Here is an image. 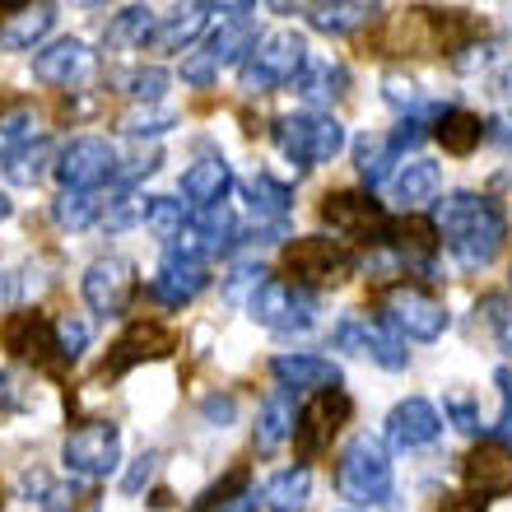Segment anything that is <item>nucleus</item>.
Here are the masks:
<instances>
[{
	"mask_svg": "<svg viewBox=\"0 0 512 512\" xmlns=\"http://www.w3.org/2000/svg\"><path fill=\"white\" fill-rule=\"evenodd\" d=\"M233 396H205V405H201V415L215 424V429H224V424H233Z\"/></svg>",
	"mask_w": 512,
	"mask_h": 512,
	"instance_id": "51",
	"label": "nucleus"
},
{
	"mask_svg": "<svg viewBox=\"0 0 512 512\" xmlns=\"http://www.w3.org/2000/svg\"><path fill=\"white\" fill-rule=\"evenodd\" d=\"M5 177H10L14 187H38L47 173H56V149H52V140L47 135H38L33 145H24V149H14V154H5Z\"/></svg>",
	"mask_w": 512,
	"mask_h": 512,
	"instance_id": "31",
	"label": "nucleus"
},
{
	"mask_svg": "<svg viewBox=\"0 0 512 512\" xmlns=\"http://www.w3.org/2000/svg\"><path fill=\"white\" fill-rule=\"evenodd\" d=\"M443 438V415L438 405L424 401V396H405L401 405H391L387 415V443L396 452H415V447H429Z\"/></svg>",
	"mask_w": 512,
	"mask_h": 512,
	"instance_id": "16",
	"label": "nucleus"
},
{
	"mask_svg": "<svg viewBox=\"0 0 512 512\" xmlns=\"http://www.w3.org/2000/svg\"><path fill=\"white\" fill-rule=\"evenodd\" d=\"M117 149L103 135H75L61 154H56V177L66 191H98L108 177H117Z\"/></svg>",
	"mask_w": 512,
	"mask_h": 512,
	"instance_id": "10",
	"label": "nucleus"
},
{
	"mask_svg": "<svg viewBox=\"0 0 512 512\" xmlns=\"http://www.w3.org/2000/svg\"><path fill=\"white\" fill-rule=\"evenodd\" d=\"M312 494V471L308 466H284L261 485V508L270 512H303Z\"/></svg>",
	"mask_w": 512,
	"mask_h": 512,
	"instance_id": "30",
	"label": "nucleus"
},
{
	"mask_svg": "<svg viewBox=\"0 0 512 512\" xmlns=\"http://www.w3.org/2000/svg\"><path fill=\"white\" fill-rule=\"evenodd\" d=\"M256 42H261L256 19H252V14H243V19H219V28L201 42V52L210 56L219 70H224V66H243L247 56L256 52Z\"/></svg>",
	"mask_w": 512,
	"mask_h": 512,
	"instance_id": "24",
	"label": "nucleus"
},
{
	"mask_svg": "<svg viewBox=\"0 0 512 512\" xmlns=\"http://www.w3.org/2000/svg\"><path fill=\"white\" fill-rule=\"evenodd\" d=\"M210 14H219L215 5H187V10H177V14H163L159 24H154L149 47H154V52H187L191 42L205 33Z\"/></svg>",
	"mask_w": 512,
	"mask_h": 512,
	"instance_id": "26",
	"label": "nucleus"
},
{
	"mask_svg": "<svg viewBox=\"0 0 512 512\" xmlns=\"http://www.w3.org/2000/svg\"><path fill=\"white\" fill-rule=\"evenodd\" d=\"M135 261L131 256H98L80 275V294L98 317H122L135 298Z\"/></svg>",
	"mask_w": 512,
	"mask_h": 512,
	"instance_id": "9",
	"label": "nucleus"
},
{
	"mask_svg": "<svg viewBox=\"0 0 512 512\" xmlns=\"http://www.w3.org/2000/svg\"><path fill=\"white\" fill-rule=\"evenodd\" d=\"M233 187V168L219 154H205V159H196L182 173V196H187V205H196V210H210V205H219L224 196H229Z\"/></svg>",
	"mask_w": 512,
	"mask_h": 512,
	"instance_id": "25",
	"label": "nucleus"
},
{
	"mask_svg": "<svg viewBox=\"0 0 512 512\" xmlns=\"http://www.w3.org/2000/svg\"><path fill=\"white\" fill-rule=\"evenodd\" d=\"M247 312H252V322L289 336V331H308V326L317 322V294L294 280H266L252 294Z\"/></svg>",
	"mask_w": 512,
	"mask_h": 512,
	"instance_id": "8",
	"label": "nucleus"
},
{
	"mask_svg": "<svg viewBox=\"0 0 512 512\" xmlns=\"http://www.w3.org/2000/svg\"><path fill=\"white\" fill-rule=\"evenodd\" d=\"M154 466H159V457H154V452H145V457L135 461V471L122 480V489H126V494H140V489H145L149 480H154Z\"/></svg>",
	"mask_w": 512,
	"mask_h": 512,
	"instance_id": "52",
	"label": "nucleus"
},
{
	"mask_svg": "<svg viewBox=\"0 0 512 512\" xmlns=\"http://www.w3.org/2000/svg\"><path fill=\"white\" fill-rule=\"evenodd\" d=\"M52 336H56V359L61 364H80L84 350H89V322L66 312V317H56L52 322Z\"/></svg>",
	"mask_w": 512,
	"mask_h": 512,
	"instance_id": "40",
	"label": "nucleus"
},
{
	"mask_svg": "<svg viewBox=\"0 0 512 512\" xmlns=\"http://www.w3.org/2000/svg\"><path fill=\"white\" fill-rule=\"evenodd\" d=\"M508 284H512V275H508Z\"/></svg>",
	"mask_w": 512,
	"mask_h": 512,
	"instance_id": "55",
	"label": "nucleus"
},
{
	"mask_svg": "<svg viewBox=\"0 0 512 512\" xmlns=\"http://www.w3.org/2000/svg\"><path fill=\"white\" fill-rule=\"evenodd\" d=\"M0 345L14 354V359H33V364H52L56 359V336L52 322L42 312H14L5 331H0Z\"/></svg>",
	"mask_w": 512,
	"mask_h": 512,
	"instance_id": "21",
	"label": "nucleus"
},
{
	"mask_svg": "<svg viewBox=\"0 0 512 512\" xmlns=\"http://www.w3.org/2000/svg\"><path fill=\"white\" fill-rule=\"evenodd\" d=\"M294 424H298V405H294V391H270L261 401V415H256V452H275L280 443L294 438Z\"/></svg>",
	"mask_w": 512,
	"mask_h": 512,
	"instance_id": "27",
	"label": "nucleus"
},
{
	"mask_svg": "<svg viewBox=\"0 0 512 512\" xmlns=\"http://www.w3.org/2000/svg\"><path fill=\"white\" fill-rule=\"evenodd\" d=\"M270 135H275V149L303 173L317 163H331L345 149V126L331 112H284Z\"/></svg>",
	"mask_w": 512,
	"mask_h": 512,
	"instance_id": "3",
	"label": "nucleus"
},
{
	"mask_svg": "<svg viewBox=\"0 0 512 512\" xmlns=\"http://www.w3.org/2000/svg\"><path fill=\"white\" fill-rule=\"evenodd\" d=\"M391 196H396L405 215H419L424 205H438V196H443V163L410 159L401 173L391 177Z\"/></svg>",
	"mask_w": 512,
	"mask_h": 512,
	"instance_id": "22",
	"label": "nucleus"
},
{
	"mask_svg": "<svg viewBox=\"0 0 512 512\" xmlns=\"http://www.w3.org/2000/svg\"><path fill=\"white\" fill-rule=\"evenodd\" d=\"M154 168H159V149H140L135 159H126V168L117 163V177H122V182H140V177H149Z\"/></svg>",
	"mask_w": 512,
	"mask_h": 512,
	"instance_id": "50",
	"label": "nucleus"
},
{
	"mask_svg": "<svg viewBox=\"0 0 512 512\" xmlns=\"http://www.w3.org/2000/svg\"><path fill=\"white\" fill-rule=\"evenodd\" d=\"M173 126H177V112L163 108V103H135V108L122 117V131L135 135V140H145V135L154 140V135L173 131Z\"/></svg>",
	"mask_w": 512,
	"mask_h": 512,
	"instance_id": "39",
	"label": "nucleus"
},
{
	"mask_svg": "<svg viewBox=\"0 0 512 512\" xmlns=\"http://www.w3.org/2000/svg\"><path fill=\"white\" fill-rule=\"evenodd\" d=\"M182 80H187L191 89H210V84L219 80V66L205 52H191L187 61H182Z\"/></svg>",
	"mask_w": 512,
	"mask_h": 512,
	"instance_id": "48",
	"label": "nucleus"
},
{
	"mask_svg": "<svg viewBox=\"0 0 512 512\" xmlns=\"http://www.w3.org/2000/svg\"><path fill=\"white\" fill-rule=\"evenodd\" d=\"M284 270L303 289H312V284H340L354 270V256L336 238H294V243L284 247Z\"/></svg>",
	"mask_w": 512,
	"mask_h": 512,
	"instance_id": "11",
	"label": "nucleus"
},
{
	"mask_svg": "<svg viewBox=\"0 0 512 512\" xmlns=\"http://www.w3.org/2000/svg\"><path fill=\"white\" fill-rule=\"evenodd\" d=\"M354 512H359V508H354Z\"/></svg>",
	"mask_w": 512,
	"mask_h": 512,
	"instance_id": "56",
	"label": "nucleus"
},
{
	"mask_svg": "<svg viewBox=\"0 0 512 512\" xmlns=\"http://www.w3.org/2000/svg\"><path fill=\"white\" fill-rule=\"evenodd\" d=\"M103 210H108V201H103L98 191H61L52 201L56 229H66V233H80V229H89V224H98Z\"/></svg>",
	"mask_w": 512,
	"mask_h": 512,
	"instance_id": "34",
	"label": "nucleus"
},
{
	"mask_svg": "<svg viewBox=\"0 0 512 512\" xmlns=\"http://www.w3.org/2000/svg\"><path fill=\"white\" fill-rule=\"evenodd\" d=\"M429 219L438 229V238H443V247L466 270H485L499 256L503 238H508L503 205L494 196H480V191H452V196H443L433 205Z\"/></svg>",
	"mask_w": 512,
	"mask_h": 512,
	"instance_id": "1",
	"label": "nucleus"
},
{
	"mask_svg": "<svg viewBox=\"0 0 512 512\" xmlns=\"http://www.w3.org/2000/svg\"><path fill=\"white\" fill-rule=\"evenodd\" d=\"M28 401H33V387L24 382V373H19V368H5V373H0V410L19 415V410H28Z\"/></svg>",
	"mask_w": 512,
	"mask_h": 512,
	"instance_id": "46",
	"label": "nucleus"
},
{
	"mask_svg": "<svg viewBox=\"0 0 512 512\" xmlns=\"http://www.w3.org/2000/svg\"><path fill=\"white\" fill-rule=\"evenodd\" d=\"M294 89L308 103V112H322V108L331 112V103H340L345 89H350V70L340 61H331V56H308V66L298 70Z\"/></svg>",
	"mask_w": 512,
	"mask_h": 512,
	"instance_id": "20",
	"label": "nucleus"
},
{
	"mask_svg": "<svg viewBox=\"0 0 512 512\" xmlns=\"http://www.w3.org/2000/svg\"><path fill=\"white\" fill-rule=\"evenodd\" d=\"M266 280H270V275H266V266H261V261H238V266L224 275V298H229V303H252V294Z\"/></svg>",
	"mask_w": 512,
	"mask_h": 512,
	"instance_id": "42",
	"label": "nucleus"
},
{
	"mask_svg": "<svg viewBox=\"0 0 512 512\" xmlns=\"http://www.w3.org/2000/svg\"><path fill=\"white\" fill-rule=\"evenodd\" d=\"M433 140H438L447 154L466 159V154H475L480 140H485V122L466 108H443L438 117H433Z\"/></svg>",
	"mask_w": 512,
	"mask_h": 512,
	"instance_id": "29",
	"label": "nucleus"
},
{
	"mask_svg": "<svg viewBox=\"0 0 512 512\" xmlns=\"http://www.w3.org/2000/svg\"><path fill=\"white\" fill-rule=\"evenodd\" d=\"M154 24H159V14L145 10V5H126L108 28V42H126V47H149L154 38Z\"/></svg>",
	"mask_w": 512,
	"mask_h": 512,
	"instance_id": "38",
	"label": "nucleus"
},
{
	"mask_svg": "<svg viewBox=\"0 0 512 512\" xmlns=\"http://www.w3.org/2000/svg\"><path fill=\"white\" fill-rule=\"evenodd\" d=\"M256 508H261V499H256V489L247 485V471H233L224 485H215L205 494L196 512H256Z\"/></svg>",
	"mask_w": 512,
	"mask_h": 512,
	"instance_id": "35",
	"label": "nucleus"
},
{
	"mask_svg": "<svg viewBox=\"0 0 512 512\" xmlns=\"http://www.w3.org/2000/svg\"><path fill=\"white\" fill-rule=\"evenodd\" d=\"M117 84H122V94H131L135 103H159V98L168 94L173 75H168V70H159V66H135V70H126Z\"/></svg>",
	"mask_w": 512,
	"mask_h": 512,
	"instance_id": "41",
	"label": "nucleus"
},
{
	"mask_svg": "<svg viewBox=\"0 0 512 512\" xmlns=\"http://www.w3.org/2000/svg\"><path fill=\"white\" fill-rule=\"evenodd\" d=\"M247 205H252L256 224H284L289 219V205H294V191L284 187V182H275L270 173H256L247 177Z\"/></svg>",
	"mask_w": 512,
	"mask_h": 512,
	"instance_id": "33",
	"label": "nucleus"
},
{
	"mask_svg": "<svg viewBox=\"0 0 512 512\" xmlns=\"http://www.w3.org/2000/svg\"><path fill=\"white\" fill-rule=\"evenodd\" d=\"M38 112L28 108V103H14V108L0 112V159L14 154V149H24L38 140Z\"/></svg>",
	"mask_w": 512,
	"mask_h": 512,
	"instance_id": "37",
	"label": "nucleus"
},
{
	"mask_svg": "<svg viewBox=\"0 0 512 512\" xmlns=\"http://www.w3.org/2000/svg\"><path fill=\"white\" fill-rule=\"evenodd\" d=\"M61 466L80 480H108L122 466V429L112 419H89L70 429L61 443Z\"/></svg>",
	"mask_w": 512,
	"mask_h": 512,
	"instance_id": "6",
	"label": "nucleus"
},
{
	"mask_svg": "<svg viewBox=\"0 0 512 512\" xmlns=\"http://www.w3.org/2000/svg\"><path fill=\"white\" fill-rule=\"evenodd\" d=\"M56 24V5H14L0 24V47L5 52H38V42L52 33Z\"/></svg>",
	"mask_w": 512,
	"mask_h": 512,
	"instance_id": "23",
	"label": "nucleus"
},
{
	"mask_svg": "<svg viewBox=\"0 0 512 512\" xmlns=\"http://www.w3.org/2000/svg\"><path fill=\"white\" fill-rule=\"evenodd\" d=\"M396 163H401V154H396V145H391V135L368 131V135L354 140V168H359V177H364L368 187H382Z\"/></svg>",
	"mask_w": 512,
	"mask_h": 512,
	"instance_id": "32",
	"label": "nucleus"
},
{
	"mask_svg": "<svg viewBox=\"0 0 512 512\" xmlns=\"http://www.w3.org/2000/svg\"><path fill=\"white\" fill-rule=\"evenodd\" d=\"M443 424H457L461 433H480V429H485L480 405H475L466 391H447V396H443Z\"/></svg>",
	"mask_w": 512,
	"mask_h": 512,
	"instance_id": "45",
	"label": "nucleus"
},
{
	"mask_svg": "<svg viewBox=\"0 0 512 512\" xmlns=\"http://www.w3.org/2000/svg\"><path fill=\"white\" fill-rule=\"evenodd\" d=\"M382 89H387V103H391V108H401L405 117H415V108H419V89H415V80H410V75L391 70L387 80H382Z\"/></svg>",
	"mask_w": 512,
	"mask_h": 512,
	"instance_id": "47",
	"label": "nucleus"
},
{
	"mask_svg": "<svg viewBox=\"0 0 512 512\" xmlns=\"http://www.w3.org/2000/svg\"><path fill=\"white\" fill-rule=\"evenodd\" d=\"M173 331L159 322H131L117 336V345H112L108 364H103V373H126L131 364H145V359H163V354H173Z\"/></svg>",
	"mask_w": 512,
	"mask_h": 512,
	"instance_id": "19",
	"label": "nucleus"
},
{
	"mask_svg": "<svg viewBox=\"0 0 512 512\" xmlns=\"http://www.w3.org/2000/svg\"><path fill=\"white\" fill-rule=\"evenodd\" d=\"M322 219L340 238H368V243L387 238V215H382V205L368 191H336V196H326Z\"/></svg>",
	"mask_w": 512,
	"mask_h": 512,
	"instance_id": "14",
	"label": "nucleus"
},
{
	"mask_svg": "<svg viewBox=\"0 0 512 512\" xmlns=\"http://www.w3.org/2000/svg\"><path fill=\"white\" fill-rule=\"evenodd\" d=\"M480 312H485V322L494 326V340H499V350L512 359V298L485 294V298H480Z\"/></svg>",
	"mask_w": 512,
	"mask_h": 512,
	"instance_id": "44",
	"label": "nucleus"
},
{
	"mask_svg": "<svg viewBox=\"0 0 512 512\" xmlns=\"http://www.w3.org/2000/svg\"><path fill=\"white\" fill-rule=\"evenodd\" d=\"M210 284V270H205L201 256H187L177 247H163V261H159V275L149 280V298L163 303V308H182L191 298L205 294Z\"/></svg>",
	"mask_w": 512,
	"mask_h": 512,
	"instance_id": "13",
	"label": "nucleus"
},
{
	"mask_svg": "<svg viewBox=\"0 0 512 512\" xmlns=\"http://www.w3.org/2000/svg\"><path fill=\"white\" fill-rule=\"evenodd\" d=\"M89 70H94V52H89V42H80V38H56L33 52V75H38L42 84H56V89L80 84Z\"/></svg>",
	"mask_w": 512,
	"mask_h": 512,
	"instance_id": "18",
	"label": "nucleus"
},
{
	"mask_svg": "<svg viewBox=\"0 0 512 512\" xmlns=\"http://www.w3.org/2000/svg\"><path fill=\"white\" fill-rule=\"evenodd\" d=\"M485 140L512 149V108H503V112H494V117H489V122H485Z\"/></svg>",
	"mask_w": 512,
	"mask_h": 512,
	"instance_id": "53",
	"label": "nucleus"
},
{
	"mask_svg": "<svg viewBox=\"0 0 512 512\" xmlns=\"http://www.w3.org/2000/svg\"><path fill=\"white\" fill-rule=\"evenodd\" d=\"M494 382L503 387V410H499V424H494V438L512 447V373H508V368H499V373H494Z\"/></svg>",
	"mask_w": 512,
	"mask_h": 512,
	"instance_id": "49",
	"label": "nucleus"
},
{
	"mask_svg": "<svg viewBox=\"0 0 512 512\" xmlns=\"http://www.w3.org/2000/svg\"><path fill=\"white\" fill-rule=\"evenodd\" d=\"M382 322L396 331L401 340H438L452 326V312L419 284H391L382 294Z\"/></svg>",
	"mask_w": 512,
	"mask_h": 512,
	"instance_id": "5",
	"label": "nucleus"
},
{
	"mask_svg": "<svg viewBox=\"0 0 512 512\" xmlns=\"http://www.w3.org/2000/svg\"><path fill=\"white\" fill-rule=\"evenodd\" d=\"M382 14V5H364V0H322V5H308V24L317 33H331V38H345V33H359Z\"/></svg>",
	"mask_w": 512,
	"mask_h": 512,
	"instance_id": "28",
	"label": "nucleus"
},
{
	"mask_svg": "<svg viewBox=\"0 0 512 512\" xmlns=\"http://www.w3.org/2000/svg\"><path fill=\"white\" fill-rule=\"evenodd\" d=\"M391 485H396V475H391V457L382 447V438L354 433L336 461L340 499H350L354 508H382L391 499Z\"/></svg>",
	"mask_w": 512,
	"mask_h": 512,
	"instance_id": "2",
	"label": "nucleus"
},
{
	"mask_svg": "<svg viewBox=\"0 0 512 512\" xmlns=\"http://www.w3.org/2000/svg\"><path fill=\"white\" fill-rule=\"evenodd\" d=\"M145 205H149V196L140 201L135 191H122L117 201H108V210H103L98 224H103L108 233H122V229H131V224H145Z\"/></svg>",
	"mask_w": 512,
	"mask_h": 512,
	"instance_id": "43",
	"label": "nucleus"
},
{
	"mask_svg": "<svg viewBox=\"0 0 512 512\" xmlns=\"http://www.w3.org/2000/svg\"><path fill=\"white\" fill-rule=\"evenodd\" d=\"M331 345L345 354H359V359H373L378 368L396 373V368L410 364V350H405V340L391 331L387 322H368L359 312H345L336 326H331Z\"/></svg>",
	"mask_w": 512,
	"mask_h": 512,
	"instance_id": "7",
	"label": "nucleus"
},
{
	"mask_svg": "<svg viewBox=\"0 0 512 512\" xmlns=\"http://www.w3.org/2000/svg\"><path fill=\"white\" fill-rule=\"evenodd\" d=\"M10 210H14V205H10V196H5V191H0V224H5V219H10Z\"/></svg>",
	"mask_w": 512,
	"mask_h": 512,
	"instance_id": "54",
	"label": "nucleus"
},
{
	"mask_svg": "<svg viewBox=\"0 0 512 512\" xmlns=\"http://www.w3.org/2000/svg\"><path fill=\"white\" fill-rule=\"evenodd\" d=\"M350 419V396L345 391H322V396H312L308 405H298V424H294V452L298 461H312L322 452L336 429Z\"/></svg>",
	"mask_w": 512,
	"mask_h": 512,
	"instance_id": "12",
	"label": "nucleus"
},
{
	"mask_svg": "<svg viewBox=\"0 0 512 512\" xmlns=\"http://www.w3.org/2000/svg\"><path fill=\"white\" fill-rule=\"evenodd\" d=\"M270 378L280 382V391H340V364L326 354H275L270 359Z\"/></svg>",
	"mask_w": 512,
	"mask_h": 512,
	"instance_id": "17",
	"label": "nucleus"
},
{
	"mask_svg": "<svg viewBox=\"0 0 512 512\" xmlns=\"http://www.w3.org/2000/svg\"><path fill=\"white\" fill-rule=\"evenodd\" d=\"M461 475H466L471 499H480V503L508 499V494H512V447L499 443V438L475 443L471 457H466V466H461Z\"/></svg>",
	"mask_w": 512,
	"mask_h": 512,
	"instance_id": "15",
	"label": "nucleus"
},
{
	"mask_svg": "<svg viewBox=\"0 0 512 512\" xmlns=\"http://www.w3.org/2000/svg\"><path fill=\"white\" fill-rule=\"evenodd\" d=\"M303 66H308V42L280 28L256 42V52L238 66V84H243V94H270L280 84H294Z\"/></svg>",
	"mask_w": 512,
	"mask_h": 512,
	"instance_id": "4",
	"label": "nucleus"
},
{
	"mask_svg": "<svg viewBox=\"0 0 512 512\" xmlns=\"http://www.w3.org/2000/svg\"><path fill=\"white\" fill-rule=\"evenodd\" d=\"M145 224L154 233H159L163 243H177L182 233H187L191 224V205L187 201H177V196H149L145 205Z\"/></svg>",
	"mask_w": 512,
	"mask_h": 512,
	"instance_id": "36",
	"label": "nucleus"
}]
</instances>
